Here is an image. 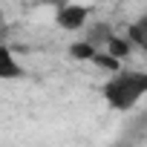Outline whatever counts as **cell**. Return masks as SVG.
I'll use <instances>...</instances> for the list:
<instances>
[{"mask_svg":"<svg viewBox=\"0 0 147 147\" xmlns=\"http://www.w3.org/2000/svg\"><path fill=\"white\" fill-rule=\"evenodd\" d=\"M101 95L115 113L133 110L141 98H147V69H118L104 81Z\"/></svg>","mask_w":147,"mask_h":147,"instance_id":"cell-1","label":"cell"},{"mask_svg":"<svg viewBox=\"0 0 147 147\" xmlns=\"http://www.w3.org/2000/svg\"><path fill=\"white\" fill-rule=\"evenodd\" d=\"M55 23L63 32H81L90 23V9L81 3H61L55 9Z\"/></svg>","mask_w":147,"mask_h":147,"instance_id":"cell-2","label":"cell"},{"mask_svg":"<svg viewBox=\"0 0 147 147\" xmlns=\"http://www.w3.org/2000/svg\"><path fill=\"white\" fill-rule=\"evenodd\" d=\"M23 78V63L15 58L12 46L3 43V49H0V81H18Z\"/></svg>","mask_w":147,"mask_h":147,"instance_id":"cell-3","label":"cell"},{"mask_svg":"<svg viewBox=\"0 0 147 147\" xmlns=\"http://www.w3.org/2000/svg\"><path fill=\"white\" fill-rule=\"evenodd\" d=\"M130 40H133V46L138 49V52H144L147 55V15H141L138 20H133L130 26H127V32H124Z\"/></svg>","mask_w":147,"mask_h":147,"instance_id":"cell-4","label":"cell"},{"mask_svg":"<svg viewBox=\"0 0 147 147\" xmlns=\"http://www.w3.org/2000/svg\"><path fill=\"white\" fill-rule=\"evenodd\" d=\"M98 55V46L95 43H90L87 38H81V40H72L69 43V58L72 61H81V63H92V58Z\"/></svg>","mask_w":147,"mask_h":147,"instance_id":"cell-5","label":"cell"},{"mask_svg":"<svg viewBox=\"0 0 147 147\" xmlns=\"http://www.w3.org/2000/svg\"><path fill=\"white\" fill-rule=\"evenodd\" d=\"M104 49H107L110 55H115V58L127 61V58L133 55V49H136V46H133V40H130L127 35H113V38L107 40V46H104Z\"/></svg>","mask_w":147,"mask_h":147,"instance_id":"cell-6","label":"cell"},{"mask_svg":"<svg viewBox=\"0 0 147 147\" xmlns=\"http://www.w3.org/2000/svg\"><path fill=\"white\" fill-rule=\"evenodd\" d=\"M113 35H115V32H113V26H110V23H92V26L87 29V35H84V38H87L90 43H95L98 49H104V46H107V40H110Z\"/></svg>","mask_w":147,"mask_h":147,"instance_id":"cell-7","label":"cell"},{"mask_svg":"<svg viewBox=\"0 0 147 147\" xmlns=\"http://www.w3.org/2000/svg\"><path fill=\"white\" fill-rule=\"evenodd\" d=\"M92 66H98V69H104V72H110V75H115L118 69H124V66H121V58H115V55H110L107 49H98V55L92 58Z\"/></svg>","mask_w":147,"mask_h":147,"instance_id":"cell-8","label":"cell"}]
</instances>
